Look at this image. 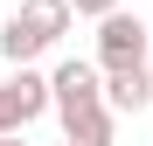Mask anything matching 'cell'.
<instances>
[{
	"mask_svg": "<svg viewBox=\"0 0 153 146\" xmlns=\"http://www.w3.org/2000/svg\"><path fill=\"white\" fill-rule=\"evenodd\" d=\"M146 56H153V28L139 14L111 7L105 21H97V70H139Z\"/></svg>",
	"mask_w": 153,
	"mask_h": 146,
	"instance_id": "obj_1",
	"label": "cell"
},
{
	"mask_svg": "<svg viewBox=\"0 0 153 146\" xmlns=\"http://www.w3.org/2000/svg\"><path fill=\"white\" fill-rule=\"evenodd\" d=\"M49 104H56V118L63 111H84V104H105V70L84 63V56H63L56 70H49Z\"/></svg>",
	"mask_w": 153,
	"mask_h": 146,
	"instance_id": "obj_2",
	"label": "cell"
},
{
	"mask_svg": "<svg viewBox=\"0 0 153 146\" xmlns=\"http://www.w3.org/2000/svg\"><path fill=\"white\" fill-rule=\"evenodd\" d=\"M0 90H7V104H14V118H21V125H35L42 111H56V104H49V77H42L35 63H28V70H14Z\"/></svg>",
	"mask_w": 153,
	"mask_h": 146,
	"instance_id": "obj_3",
	"label": "cell"
},
{
	"mask_svg": "<svg viewBox=\"0 0 153 146\" xmlns=\"http://www.w3.org/2000/svg\"><path fill=\"white\" fill-rule=\"evenodd\" d=\"M105 104H111L118 118H125V111L139 118V111L153 104V77H146V63H139V70H105Z\"/></svg>",
	"mask_w": 153,
	"mask_h": 146,
	"instance_id": "obj_4",
	"label": "cell"
},
{
	"mask_svg": "<svg viewBox=\"0 0 153 146\" xmlns=\"http://www.w3.org/2000/svg\"><path fill=\"white\" fill-rule=\"evenodd\" d=\"M63 139H70V146H111V139H118V111H111V104L63 111Z\"/></svg>",
	"mask_w": 153,
	"mask_h": 146,
	"instance_id": "obj_5",
	"label": "cell"
},
{
	"mask_svg": "<svg viewBox=\"0 0 153 146\" xmlns=\"http://www.w3.org/2000/svg\"><path fill=\"white\" fill-rule=\"evenodd\" d=\"M14 14H21V21H28V28H35V35L49 42V49H56V42L70 35V21H76V14H70V0H21V7H14Z\"/></svg>",
	"mask_w": 153,
	"mask_h": 146,
	"instance_id": "obj_6",
	"label": "cell"
},
{
	"mask_svg": "<svg viewBox=\"0 0 153 146\" xmlns=\"http://www.w3.org/2000/svg\"><path fill=\"white\" fill-rule=\"evenodd\" d=\"M42 49H49V42L28 28V21H21V14H7V28H0V56H7L14 70H28V63L42 56Z\"/></svg>",
	"mask_w": 153,
	"mask_h": 146,
	"instance_id": "obj_7",
	"label": "cell"
},
{
	"mask_svg": "<svg viewBox=\"0 0 153 146\" xmlns=\"http://www.w3.org/2000/svg\"><path fill=\"white\" fill-rule=\"evenodd\" d=\"M111 7H118V0H70V14H84V21H105Z\"/></svg>",
	"mask_w": 153,
	"mask_h": 146,
	"instance_id": "obj_8",
	"label": "cell"
},
{
	"mask_svg": "<svg viewBox=\"0 0 153 146\" xmlns=\"http://www.w3.org/2000/svg\"><path fill=\"white\" fill-rule=\"evenodd\" d=\"M0 132H21V118H14V104H7V90H0Z\"/></svg>",
	"mask_w": 153,
	"mask_h": 146,
	"instance_id": "obj_9",
	"label": "cell"
},
{
	"mask_svg": "<svg viewBox=\"0 0 153 146\" xmlns=\"http://www.w3.org/2000/svg\"><path fill=\"white\" fill-rule=\"evenodd\" d=\"M0 146H28V139H21V132H0Z\"/></svg>",
	"mask_w": 153,
	"mask_h": 146,
	"instance_id": "obj_10",
	"label": "cell"
},
{
	"mask_svg": "<svg viewBox=\"0 0 153 146\" xmlns=\"http://www.w3.org/2000/svg\"><path fill=\"white\" fill-rule=\"evenodd\" d=\"M146 77H153V56H146Z\"/></svg>",
	"mask_w": 153,
	"mask_h": 146,
	"instance_id": "obj_11",
	"label": "cell"
},
{
	"mask_svg": "<svg viewBox=\"0 0 153 146\" xmlns=\"http://www.w3.org/2000/svg\"><path fill=\"white\" fill-rule=\"evenodd\" d=\"M63 146H70V139H63Z\"/></svg>",
	"mask_w": 153,
	"mask_h": 146,
	"instance_id": "obj_12",
	"label": "cell"
}]
</instances>
